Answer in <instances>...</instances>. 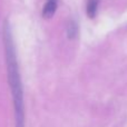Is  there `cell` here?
I'll use <instances>...</instances> for the list:
<instances>
[{"label": "cell", "instance_id": "obj_1", "mask_svg": "<svg viewBox=\"0 0 127 127\" xmlns=\"http://www.w3.org/2000/svg\"><path fill=\"white\" fill-rule=\"evenodd\" d=\"M2 38H3L4 57H6L7 77H8V83L10 86L13 110H15V125L16 127H25L24 90H22L19 66L17 62V55H16V47L12 38V31L8 21H4Z\"/></svg>", "mask_w": 127, "mask_h": 127}, {"label": "cell", "instance_id": "obj_4", "mask_svg": "<svg viewBox=\"0 0 127 127\" xmlns=\"http://www.w3.org/2000/svg\"><path fill=\"white\" fill-rule=\"evenodd\" d=\"M67 35H68V38L72 39L77 36V25L76 22L74 21H70L67 26Z\"/></svg>", "mask_w": 127, "mask_h": 127}, {"label": "cell", "instance_id": "obj_3", "mask_svg": "<svg viewBox=\"0 0 127 127\" xmlns=\"http://www.w3.org/2000/svg\"><path fill=\"white\" fill-rule=\"evenodd\" d=\"M99 0H88L87 1V16L89 18H94L97 12Z\"/></svg>", "mask_w": 127, "mask_h": 127}, {"label": "cell", "instance_id": "obj_2", "mask_svg": "<svg viewBox=\"0 0 127 127\" xmlns=\"http://www.w3.org/2000/svg\"><path fill=\"white\" fill-rule=\"evenodd\" d=\"M56 9H57V0H47V2L42 8V17L45 19L51 18L55 15Z\"/></svg>", "mask_w": 127, "mask_h": 127}]
</instances>
